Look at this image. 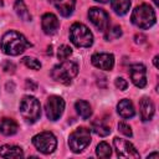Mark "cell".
<instances>
[{
  "label": "cell",
  "mask_w": 159,
  "mask_h": 159,
  "mask_svg": "<svg viewBox=\"0 0 159 159\" xmlns=\"http://www.w3.org/2000/svg\"><path fill=\"white\" fill-rule=\"evenodd\" d=\"M31 46V42H29L22 34L14 30L5 32L0 41V47L2 52L9 56H17Z\"/></svg>",
  "instance_id": "1"
},
{
  "label": "cell",
  "mask_w": 159,
  "mask_h": 159,
  "mask_svg": "<svg viewBox=\"0 0 159 159\" xmlns=\"http://www.w3.org/2000/svg\"><path fill=\"white\" fill-rule=\"evenodd\" d=\"M130 20L139 29H149L155 24L157 16H155V11L149 5L142 4L133 10Z\"/></svg>",
  "instance_id": "2"
},
{
  "label": "cell",
  "mask_w": 159,
  "mask_h": 159,
  "mask_svg": "<svg viewBox=\"0 0 159 159\" xmlns=\"http://www.w3.org/2000/svg\"><path fill=\"white\" fill-rule=\"evenodd\" d=\"M78 66L72 61H62L60 65L55 66L51 71V76L55 81L62 84H70L71 81L77 76Z\"/></svg>",
  "instance_id": "3"
},
{
  "label": "cell",
  "mask_w": 159,
  "mask_h": 159,
  "mask_svg": "<svg viewBox=\"0 0 159 159\" xmlns=\"http://www.w3.org/2000/svg\"><path fill=\"white\" fill-rule=\"evenodd\" d=\"M70 40L77 47H89L93 43V35L86 25L75 22L70 27Z\"/></svg>",
  "instance_id": "4"
},
{
  "label": "cell",
  "mask_w": 159,
  "mask_h": 159,
  "mask_svg": "<svg viewBox=\"0 0 159 159\" xmlns=\"http://www.w3.org/2000/svg\"><path fill=\"white\" fill-rule=\"evenodd\" d=\"M20 113L27 123H34L41 116V104L35 97L25 96L20 102Z\"/></svg>",
  "instance_id": "5"
},
{
  "label": "cell",
  "mask_w": 159,
  "mask_h": 159,
  "mask_svg": "<svg viewBox=\"0 0 159 159\" xmlns=\"http://www.w3.org/2000/svg\"><path fill=\"white\" fill-rule=\"evenodd\" d=\"M91 143V132L86 127L75 129L68 137V145L73 153H80L86 149Z\"/></svg>",
  "instance_id": "6"
},
{
  "label": "cell",
  "mask_w": 159,
  "mask_h": 159,
  "mask_svg": "<svg viewBox=\"0 0 159 159\" xmlns=\"http://www.w3.org/2000/svg\"><path fill=\"white\" fill-rule=\"evenodd\" d=\"M32 144L42 154H51L57 147V139L51 132H41L32 138Z\"/></svg>",
  "instance_id": "7"
},
{
  "label": "cell",
  "mask_w": 159,
  "mask_h": 159,
  "mask_svg": "<svg viewBox=\"0 0 159 159\" xmlns=\"http://www.w3.org/2000/svg\"><path fill=\"white\" fill-rule=\"evenodd\" d=\"M65 109V101L60 96H50L45 104L46 116L50 120H57Z\"/></svg>",
  "instance_id": "8"
},
{
  "label": "cell",
  "mask_w": 159,
  "mask_h": 159,
  "mask_svg": "<svg viewBox=\"0 0 159 159\" xmlns=\"http://www.w3.org/2000/svg\"><path fill=\"white\" fill-rule=\"evenodd\" d=\"M113 144L116 153L119 158H139V153L137 152L134 145L128 140L116 137L113 139Z\"/></svg>",
  "instance_id": "9"
},
{
  "label": "cell",
  "mask_w": 159,
  "mask_h": 159,
  "mask_svg": "<svg viewBox=\"0 0 159 159\" xmlns=\"http://www.w3.org/2000/svg\"><path fill=\"white\" fill-rule=\"evenodd\" d=\"M88 17L91 22L97 27L99 31H107L108 25H109V16L108 14L99 7H91L88 11Z\"/></svg>",
  "instance_id": "10"
},
{
  "label": "cell",
  "mask_w": 159,
  "mask_h": 159,
  "mask_svg": "<svg viewBox=\"0 0 159 159\" xmlns=\"http://www.w3.org/2000/svg\"><path fill=\"white\" fill-rule=\"evenodd\" d=\"M129 76L134 86L143 88L147 84V68L142 63H134L129 67Z\"/></svg>",
  "instance_id": "11"
},
{
  "label": "cell",
  "mask_w": 159,
  "mask_h": 159,
  "mask_svg": "<svg viewBox=\"0 0 159 159\" xmlns=\"http://www.w3.org/2000/svg\"><path fill=\"white\" fill-rule=\"evenodd\" d=\"M91 62L94 67H97L99 70L111 71L114 66V56L112 53H107V52H98V53L92 55Z\"/></svg>",
  "instance_id": "12"
},
{
  "label": "cell",
  "mask_w": 159,
  "mask_h": 159,
  "mask_svg": "<svg viewBox=\"0 0 159 159\" xmlns=\"http://www.w3.org/2000/svg\"><path fill=\"white\" fill-rule=\"evenodd\" d=\"M41 26H42V30L46 35H53L57 31L60 22H58V19L56 15H53L51 12H46L42 15Z\"/></svg>",
  "instance_id": "13"
},
{
  "label": "cell",
  "mask_w": 159,
  "mask_h": 159,
  "mask_svg": "<svg viewBox=\"0 0 159 159\" xmlns=\"http://www.w3.org/2000/svg\"><path fill=\"white\" fill-rule=\"evenodd\" d=\"M139 112L143 122H148L154 116V104L148 97H143L139 101Z\"/></svg>",
  "instance_id": "14"
},
{
  "label": "cell",
  "mask_w": 159,
  "mask_h": 159,
  "mask_svg": "<svg viewBox=\"0 0 159 159\" xmlns=\"http://www.w3.org/2000/svg\"><path fill=\"white\" fill-rule=\"evenodd\" d=\"M50 2L65 17H68L73 12L75 5H76V0H50Z\"/></svg>",
  "instance_id": "15"
},
{
  "label": "cell",
  "mask_w": 159,
  "mask_h": 159,
  "mask_svg": "<svg viewBox=\"0 0 159 159\" xmlns=\"http://www.w3.org/2000/svg\"><path fill=\"white\" fill-rule=\"evenodd\" d=\"M117 112L122 118H132L135 114L133 103L129 99H122L117 104Z\"/></svg>",
  "instance_id": "16"
},
{
  "label": "cell",
  "mask_w": 159,
  "mask_h": 159,
  "mask_svg": "<svg viewBox=\"0 0 159 159\" xmlns=\"http://www.w3.org/2000/svg\"><path fill=\"white\" fill-rule=\"evenodd\" d=\"M19 129L17 123L12 118H1L0 119V133L4 135H14Z\"/></svg>",
  "instance_id": "17"
},
{
  "label": "cell",
  "mask_w": 159,
  "mask_h": 159,
  "mask_svg": "<svg viewBox=\"0 0 159 159\" xmlns=\"http://www.w3.org/2000/svg\"><path fill=\"white\" fill-rule=\"evenodd\" d=\"M0 157L2 158H22L24 157V152L20 147L16 145H1L0 147Z\"/></svg>",
  "instance_id": "18"
},
{
  "label": "cell",
  "mask_w": 159,
  "mask_h": 159,
  "mask_svg": "<svg viewBox=\"0 0 159 159\" xmlns=\"http://www.w3.org/2000/svg\"><path fill=\"white\" fill-rule=\"evenodd\" d=\"M111 6H112V10H114V12L117 15L122 16V15H125L129 11L130 0H112Z\"/></svg>",
  "instance_id": "19"
},
{
  "label": "cell",
  "mask_w": 159,
  "mask_h": 159,
  "mask_svg": "<svg viewBox=\"0 0 159 159\" xmlns=\"http://www.w3.org/2000/svg\"><path fill=\"white\" fill-rule=\"evenodd\" d=\"M14 9H15V12L17 14V16L21 20H24V21H30L31 20V15H30L24 0H15Z\"/></svg>",
  "instance_id": "20"
},
{
  "label": "cell",
  "mask_w": 159,
  "mask_h": 159,
  "mask_svg": "<svg viewBox=\"0 0 159 159\" xmlns=\"http://www.w3.org/2000/svg\"><path fill=\"white\" fill-rule=\"evenodd\" d=\"M75 108H76L77 113H78L83 119L89 118L91 114H92V108H91L89 103L86 102V101H82V99L77 101V102L75 103Z\"/></svg>",
  "instance_id": "21"
},
{
  "label": "cell",
  "mask_w": 159,
  "mask_h": 159,
  "mask_svg": "<svg viewBox=\"0 0 159 159\" xmlns=\"http://www.w3.org/2000/svg\"><path fill=\"white\" fill-rule=\"evenodd\" d=\"M92 130L99 137H106L111 133L109 127L101 119H96V120L92 122Z\"/></svg>",
  "instance_id": "22"
},
{
  "label": "cell",
  "mask_w": 159,
  "mask_h": 159,
  "mask_svg": "<svg viewBox=\"0 0 159 159\" xmlns=\"http://www.w3.org/2000/svg\"><path fill=\"white\" fill-rule=\"evenodd\" d=\"M96 154H97V157L106 159V158H109L112 155V149H111V147H109L108 143L101 142L97 145V148H96Z\"/></svg>",
  "instance_id": "23"
},
{
  "label": "cell",
  "mask_w": 159,
  "mask_h": 159,
  "mask_svg": "<svg viewBox=\"0 0 159 159\" xmlns=\"http://www.w3.org/2000/svg\"><path fill=\"white\" fill-rule=\"evenodd\" d=\"M71 55H72V48H71L70 46H67V45H62V46H60L58 50H57V57H58V60H61V61L67 60Z\"/></svg>",
  "instance_id": "24"
},
{
  "label": "cell",
  "mask_w": 159,
  "mask_h": 159,
  "mask_svg": "<svg viewBox=\"0 0 159 159\" xmlns=\"http://www.w3.org/2000/svg\"><path fill=\"white\" fill-rule=\"evenodd\" d=\"M107 34H106V40H114L122 36V29L119 26H113L111 29H107Z\"/></svg>",
  "instance_id": "25"
},
{
  "label": "cell",
  "mask_w": 159,
  "mask_h": 159,
  "mask_svg": "<svg viewBox=\"0 0 159 159\" xmlns=\"http://www.w3.org/2000/svg\"><path fill=\"white\" fill-rule=\"evenodd\" d=\"M22 62L26 67L31 68V70H40L41 68V62L34 57H24L22 58Z\"/></svg>",
  "instance_id": "26"
},
{
  "label": "cell",
  "mask_w": 159,
  "mask_h": 159,
  "mask_svg": "<svg viewBox=\"0 0 159 159\" xmlns=\"http://www.w3.org/2000/svg\"><path fill=\"white\" fill-rule=\"evenodd\" d=\"M118 130H119L122 134L127 135V137H132V135H133V133H132V128H130L127 123H124V122L118 123Z\"/></svg>",
  "instance_id": "27"
},
{
  "label": "cell",
  "mask_w": 159,
  "mask_h": 159,
  "mask_svg": "<svg viewBox=\"0 0 159 159\" xmlns=\"http://www.w3.org/2000/svg\"><path fill=\"white\" fill-rule=\"evenodd\" d=\"M114 83H116V87L118 89H120V91H125L127 87H128V82L124 78H122V77H117Z\"/></svg>",
  "instance_id": "28"
},
{
  "label": "cell",
  "mask_w": 159,
  "mask_h": 159,
  "mask_svg": "<svg viewBox=\"0 0 159 159\" xmlns=\"http://www.w3.org/2000/svg\"><path fill=\"white\" fill-rule=\"evenodd\" d=\"M2 70H4L5 72H14L15 66H14V63L6 61V62H4V65H2Z\"/></svg>",
  "instance_id": "29"
},
{
  "label": "cell",
  "mask_w": 159,
  "mask_h": 159,
  "mask_svg": "<svg viewBox=\"0 0 159 159\" xmlns=\"http://www.w3.org/2000/svg\"><path fill=\"white\" fill-rule=\"evenodd\" d=\"M26 86H27V87H31V89H32V91H35V89H36V87H37V84H36V83H34V82H32V80H26Z\"/></svg>",
  "instance_id": "30"
},
{
  "label": "cell",
  "mask_w": 159,
  "mask_h": 159,
  "mask_svg": "<svg viewBox=\"0 0 159 159\" xmlns=\"http://www.w3.org/2000/svg\"><path fill=\"white\" fill-rule=\"evenodd\" d=\"M159 157V154L158 153H152V154H149L148 155V159H150V158H158Z\"/></svg>",
  "instance_id": "31"
},
{
  "label": "cell",
  "mask_w": 159,
  "mask_h": 159,
  "mask_svg": "<svg viewBox=\"0 0 159 159\" xmlns=\"http://www.w3.org/2000/svg\"><path fill=\"white\" fill-rule=\"evenodd\" d=\"M158 58H159V57H158V56H155V57H154V60H153V62H154V66H155L157 68L159 67V65H158Z\"/></svg>",
  "instance_id": "32"
},
{
  "label": "cell",
  "mask_w": 159,
  "mask_h": 159,
  "mask_svg": "<svg viewBox=\"0 0 159 159\" xmlns=\"http://www.w3.org/2000/svg\"><path fill=\"white\" fill-rule=\"evenodd\" d=\"M94 1H97V2H103V4H104V2H108L109 0H94Z\"/></svg>",
  "instance_id": "33"
},
{
  "label": "cell",
  "mask_w": 159,
  "mask_h": 159,
  "mask_svg": "<svg viewBox=\"0 0 159 159\" xmlns=\"http://www.w3.org/2000/svg\"><path fill=\"white\" fill-rule=\"evenodd\" d=\"M153 2H154V4H155V5H157V6H158V5H159V1H158V0H153Z\"/></svg>",
  "instance_id": "34"
}]
</instances>
